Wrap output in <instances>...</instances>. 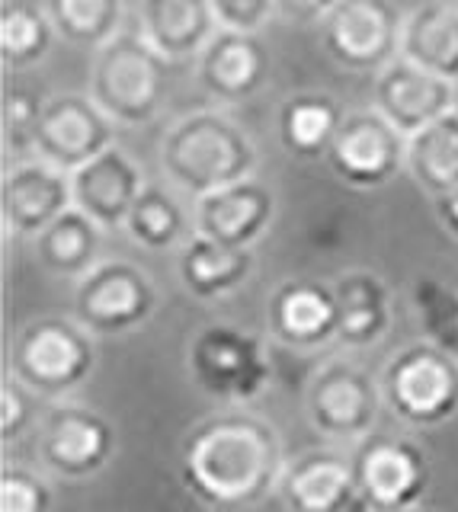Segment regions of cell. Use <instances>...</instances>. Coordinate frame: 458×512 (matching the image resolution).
<instances>
[{
    "instance_id": "1",
    "label": "cell",
    "mask_w": 458,
    "mask_h": 512,
    "mask_svg": "<svg viewBox=\"0 0 458 512\" xmlns=\"http://www.w3.org/2000/svg\"><path fill=\"white\" fill-rule=\"evenodd\" d=\"M183 484L212 509H244L263 500L282 471L276 429L254 413H218L183 445Z\"/></svg>"
},
{
    "instance_id": "2",
    "label": "cell",
    "mask_w": 458,
    "mask_h": 512,
    "mask_svg": "<svg viewBox=\"0 0 458 512\" xmlns=\"http://www.w3.org/2000/svg\"><path fill=\"white\" fill-rule=\"evenodd\" d=\"M257 160L254 135L221 109L186 112L167 128L157 148L164 180L189 199L254 176Z\"/></svg>"
},
{
    "instance_id": "3",
    "label": "cell",
    "mask_w": 458,
    "mask_h": 512,
    "mask_svg": "<svg viewBox=\"0 0 458 512\" xmlns=\"http://www.w3.org/2000/svg\"><path fill=\"white\" fill-rule=\"evenodd\" d=\"M167 64L141 32H119L93 52L87 93L119 128H141L167 103Z\"/></svg>"
},
{
    "instance_id": "4",
    "label": "cell",
    "mask_w": 458,
    "mask_h": 512,
    "mask_svg": "<svg viewBox=\"0 0 458 512\" xmlns=\"http://www.w3.org/2000/svg\"><path fill=\"white\" fill-rule=\"evenodd\" d=\"M93 368H97L93 333L77 317L29 320L10 352V372L42 397H61L81 388Z\"/></svg>"
},
{
    "instance_id": "5",
    "label": "cell",
    "mask_w": 458,
    "mask_h": 512,
    "mask_svg": "<svg viewBox=\"0 0 458 512\" xmlns=\"http://www.w3.org/2000/svg\"><path fill=\"white\" fill-rule=\"evenodd\" d=\"M382 397L410 426L446 423L458 413V359L426 340L410 343L388 359Z\"/></svg>"
},
{
    "instance_id": "6",
    "label": "cell",
    "mask_w": 458,
    "mask_h": 512,
    "mask_svg": "<svg viewBox=\"0 0 458 512\" xmlns=\"http://www.w3.org/2000/svg\"><path fill=\"white\" fill-rule=\"evenodd\" d=\"M186 365L199 388L218 400H254L273 378L263 340L234 324L202 327L189 340Z\"/></svg>"
},
{
    "instance_id": "7",
    "label": "cell",
    "mask_w": 458,
    "mask_h": 512,
    "mask_svg": "<svg viewBox=\"0 0 458 512\" xmlns=\"http://www.w3.org/2000/svg\"><path fill=\"white\" fill-rule=\"evenodd\" d=\"M404 13L391 0H337L321 23V42L340 68L378 74L401 55Z\"/></svg>"
},
{
    "instance_id": "8",
    "label": "cell",
    "mask_w": 458,
    "mask_h": 512,
    "mask_svg": "<svg viewBox=\"0 0 458 512\" xmlns=\"http://www.w3.org/2000/svg\"><path fill=\"white\" fill-rule=\"evenodd\" d=\"M157 308V288L129 260H100L74 288V317L93 336H119L141 327Z\"/></svg>"
},
{
    "instance_id": "9",
    "label": "cell",
    "mask_w": 458,
    "mask_h": 512,
    "mask_svg": "<svg viewBox=\"0 0 458 512\" xmlns=\"http://www.w3.org/2000/svg\"><path fill=\"white\" fill-rule=\"evenodd\" d=\"M337 180L353 189H378L407 167V135L398 132L375 106L353 109L327 151Z\"/></svg>"
},
{
    "instance_id": "10",
    "label": "cell",
    "mask_w": 458,
    "mask_h": 512,
    "mask_svg": "<svg viewBox=\"0 0 458 512\" xmlns=\"http://www.w3.org/2000/svg\"><path fill=\"white\" fill-rule=\"evenodd\" d=\"M382 384L362 365L330 359L308 384V420L330 439H366L382 407Z\"/></svg>"
},
{
    "instance_id": "11",
    "label": "cell",
    "mask_w": 458,
    "mask_h": 512,
    "mask_svg": "<svg viewBox=\"0 0 458 512\" xmlns=\"http://www.w3.org/2000/svg\"><path fill=\"white\" fill-rule=\"evenodd\" d=\"M116 122L93 103L90 93H58L45 100L36 125L33 154L58 170L74 173L116 144Z\"/></svg>"
},
{
    "instance_id": "12",
    "label": "cell",
    "mask_w": 458,
    "mask_h": 512,
    "mask_svg": "<svg viewBox=\"0 0 458 512\" xmlns=\"http://www.w3.org/2000/svg\"><path fill=\"white\" fill-rule=\"evenodd\" d=\"M362 506L372 512H407L430 484V464L414 442L366 436L353 458Z\"/></svg>"
},
{
    "instance_id": "13",
    "label": "cell",
    "mask_w": 458,
    "mask_h": 512,
    "mask_svg": "<svg viewBox=\"0 0 458 512\" xmlns=\"http://www.w3.org/2000/svg\"><path fill=\"white\" fill-rule=\"evenodd\" d=\"M71 205V173L58 170L36 154L29 160L7 164L4 176H0V224L13 237L33 240Z\"/></svg>"
},
{
    "instance_id": "14",
    "label": "cell",
    "mask_w": 458,
    "mask_h": 512,
    "mask_svg": "<svg viewBox=\"0 0 458 512\" xmlns=\"http://www.w3.org/2000/svg\"><path fill=\"white\" fill-rule=\"evenodd\" d=\"M372 106L410 138L455 109V84L398 55L375 74Z\"/></svg>"
},
{
    "instance_id": "15",
    "label": "cell",
    "mask_w": 458,
    "mask_h": 512,
    "mask_svg": "<svg viewBox=\"0 0 458 512\" xmlns=\"http://www.w3.org/2000/svg\"><path fill=\"white\" fill-rule=\"evenodd\" d=\"M199 87L221 106L254 100L270 80V52L260 32L218 29V36L196 58Z\"/></svg>"
},
{
    "instance_id": "16",
    "label": "cell",
    "mask_w": 458,
    "mask_h": 512,
    "mask_svg": "<svg viewBox=\"0 0 458 512\" xmlns=\"http://www.w3.org/2000/svg\"><path fill=\"white\" fill-rule=\"evenodd\" d=\"M276 218V189L247 176L231 186L193 199L196 234L212 237L228 247H254L273 228Z\"/></svg>"
},
{
    "instance_id": "17",
    "label": "cell",
    "mask_w": 458,
    "mask_h": 512,
    "mask_svg": "<svg viewBox=\"0 0 458 512\" xmlns=\"http://www.w3.org/2000/svg\"><path fill=\"white\" fill-rule=\"evenodd\" d=\"M116 452V436L97 410L55 407L39 432V455L61 477H90L106 468Z\"/></svg>"
},
{
    "instance_id": "18",
    "label": "cell",
    "mask_w": 458,
    "mask_h": 512,
    "mask_svg": "<svg viewBox=\"0 0 458 512\" xmlns=\"http://www.w3.org/2000/svg\"><path fill=\"white\" fill-rule=\"evenodd\" d=\"M148 186L145 170L138 160L122 151L119 144L106 148L84 167L71 173V192L74 205L84 215H90L103 231H119L129 221L132 205L138 202L141 189Z\"/></svg>"
},
{
    "instance_id": "19",
    "label": "cell",
    "mask_w": 458,
    "mask_h": 512,
    "mask_svg": "<svg viewBox=\"0 0 458 512\" xmlns=\"http://www.w3.org/2000/svg\"><path fill=\"white\" fill-rule=\"evenodd\" d=\"M337 292L318 279L282 282L266 308L273 340L289 349H318L337 340Z\"/></svg>"
},
{
    "instance_id": "20",
    "label": "cell",
    "mask_w": 458,
    "mask_h": 512,
    "mask_svg": "<svg viewBox=\"0 0 458 512\" xmlns=\"http://www.w3.org/2000/svg\"><path fill=\"white\" fill-rule=\"evenodd\" d=\"M218 29L212 0H138V32L167 61H196Z\"/></svg>"
},
{
    "instance_id": "21",
    "label": "cell",
    "mask_w": 458,
    "mask_h": 512,
    "mask_svg": "<svg viewBox=\"0 0 458 512\" xmlns=\"http://www.w3.org/2000/svg\"><path fill=\"white\" fill-rule=\"evenodd\" d=\"M279 493L289 512H350L362 503L353 461L334 452H308L295 458L282 474Z\"/></svg>"
},
{
    "instance_id": "22",
    "label": "cell",
    "mask_w": 458,
    "mask_h": 512,
    "mask_svg": "<svg viewBox=\"0 0 458 512\" xmlns=\"http://www.w3.org/2000/svg\"><path fill=\"white\" fill-rule=\"evenodd\" d=\"M177 276L193 298L221 301L254 276V250L228 247L212 237L193 234L177 253Z\"/></svg>"
},
{
    "instance_id": "23",
    "label": "cell",
    "mask_w": 458,
    "mask_h": 512,
    "mask_svg": "<svg viewBox=\"0 0 458 512\" xmlns=\"http://www.w3.org/2000/svg\"><path fill=\"white\" fill-rule=\"evenodd\" d=\"M337 340L350 349H369L391 330V292L372 269H346L334 282Z\"/></svg>"
},
{
    "instance_id": "24",
    "label": "cell",
    "mask_w": 458,
    "mask_h": 512,
    "mask_svg": "<svg viewBox=\"0 0 458 512\" xmlns=\"http://www.w3.org/2000/svg\"><path fill=\"white\" fill-rule=\"evenodd\" d=\"M103 234L106 231L97 221L71 205L42 234L33 237L36 263L55 279H84L100 263Z\"/></svg>"
},
{
    "instance_id": "25",
    "label": "cell",
    "mask_w": 458,
    "mask_h": 512,
    "mask_svg": "<svg viewBox=\"0 0 458 512\" xmlns=\"http://www.w3.org/2000/svg\"><path fill=\"white\" fill-rule=\"evenodd\" d=\"M401 55L458 84V13L442 0H423L404 13Z\"/></svg>"
},
{
    "instance_id": "26",
    "label": "cell",
    "mask_w": 458,
    "mask_h": 512,
    "mask_svg": "<svg viewBox=\"0 0 458 512\" xmlns=\"http://www.w3.org/2000/svg\"><path fill=\"white\" fill-rule=\"evenodd\" d=\"M177 192L180 189H173L170 183H148L141 189L138 202L132 205L129 221H125L122 231L138 247H145L151 253L180 250L196 234V221H193V205H183Z\"/></svg>"
},
{
    "instance_id": "27",
    "label": "cell",
    "mask_w": 458,
    "mask_h": 512,
    "mask_svg": "<svg viewBox=\"0 0 458 512\" xmlns=\"http://www.w3.org/2000/svg\"><path fill=\"white\" fill-rule=\"evenodd\" d=\"M404 173L430 199H442L458 189V109L407 138Z\"/></svg>"
},
{
    "instance_id": "28",
    "label": "cell",
    "mask_w": 458,
    "mask_h": 512,
    "mask_svg": "<svg viewBox=\"0 0 458 512\" xmlns=\"http://www.w3.org/2000/svg\"><path fill=\"white\" fill-rule=\"evenodd\" d=\"M343 106L327 93H295L279 109V141L282 148L295 157H327L340 125H343Z\"/></svg>"
},
{
    "instance_id": "29",
    "label": "cell",
    "mask_w": 458,
    "mask_h": 512,
    "mask_svg": "<svg viewBox=\"0 0 458 512\" xmlns=\"http://www.w3.org/2000/svg\"><path fill=\"white\" fill-rule=\"evenodd\" d=\"M58 32L45 7L33 0H4L0 7V61L7 71H29L49 58Z\"/></svg>"
},
{
    "instance_id": "30",
    "label": "cell",
    "mask_w": 458,
    "mask_h": 512,
    "mask_svg": "<svg viewBox=\"0 0 458 512\" xmlns=\"http://www.w3.org/2000/svg\"><path fill=\"white\" fill-rule=\"evenodd\" d=\"M45 13L58 32L74 48L97 52L122 32L125 0H45Z\"/></svg>"
},
{
    "instance_id": "31",
    "label": "cell",
    "mask_w": 458,
    "mask_h": 512,
    "mask_svg": "<svg viewBox=\"0 0 458 512\" xmlns=\"http://www.w3.org/2000/svg\"><path fill=\"white\" fill-rule=\"evenodd\" d=\"M417 324L426 343L446 349L458 359V292L433 276H423L410 288Z\"/></svg>"
},
{
    "instance_id": "32",
    "label": "cell",
    "mask_w": 458,
    "mask_h": 512,
    "mask_svg": "<svg viewBox=\"0 0 458 512\" xmlns=\"http://www.w3.org/2000/svg\"><path fill=\"white\" fill-rule=\"evenodd\" d=\"M42 100L29 90H7L4 103H0V132H4V151L10 157L33 151V138H36V125L42 116Z\"/></svg>"
},
{
    "instance_id": "33",
    "label": "cell",
    "mask_w": 458,
    "mask_h": 512,
    "mask_svg": "<svg viewBox=\"0 0 458 512\" xmlns=\"http://www.w3.org/2000/svg\"><path fill=\"white\" fill-rule=\"evenodd\" d=\"M52 493L45 480L26 468H4L0 474V512H49Z\"/></svg>"
},
{
    "instance_id": "34",
    "label": "cell",
    "mask_w": 458,
    "mask_h": 512,
    "mask_svg": "<svg viewBox=\"0 0 458 512\" xmlns=\"http://www.w3.org/2000/svg\"><path fill=\"white\" fill-rule=\"evenodd\" d=\"M29 423H33V391L10 372L0 384V439H20Z\"/></svg>"
},
{
    "instance_id": "35",
    "label": "cell",
    "mask_w": 458,
    "mask_h": 512,
    "mask_svg": "<svg viewBox=\"0 0 458 512\" xmlns=\"http://www.w3.org/2000/svg\"><path fill=\"white\" fill-rule=\"evenodd\" d=\"M218 23L225 29L260 32L270 20H276V0H212Z\"/></svg>"
},
{
    "instance_id": "36",
    "label": "cell",
    "mask_w": 458,
    "mask_h": 512,
    "mask_svg": "<svg viewBox=\"0 0 458 512\" xmlns=\"http://www.w3.org/2000/svg\"><path fill=\"white\" fill-rule=\"evenodd\" d=\"M337 0H276V16L298 26H321Z\"/></svg>"
},
{
    "instance_id": "37",
    "label": "cell",
    "mask_w": 458,
    "mask_h": 512,
    "mask_svg": "<svg viewBox=\"0 0 458 512\" xmlns=\"http://www.w3.org/2000/svg\"><path fill=\"white\" fill-rule=\"evenodd\" d=\"M433 205H436V218H439V224L449 231V237L458 240V189L449 192V196H442V199H433Z\"/></svg>"
},
{
    "instance_id": "38",
    "label": "cell",
    "mask_w": 458,
    "mask_h": 512,
    "mask_svg": "<svg viewBox=\"0 0 458 512\" xmlns=\"http://www.w3.org/2000/svg\"><path fill=\"white\" fill-rule=\"evenodd\" d=\"M442 4H446V7H452V10L458 13V0H442Z\"/></svg>"
},
{
    "instance_id": "39",
    "label": "cell",
    "mask_w": 458,
    "mask_h": 512,
    "mask_svg": "<svg viewBox=\"0 0 458 512\" xmlns=\"http://www.w3.org/2000/svg\"><path fill=\"white\" fill-rule=\"evenodd\" d=\"M407 512H423V509H407Z\"/></svg>"
}]
</instances>
